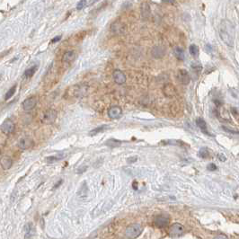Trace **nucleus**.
Instances as JSON below:
<instances>
[{
	"label": "nucleus",
	"mask_w": 239,
	"mask_h": 239,
	"mask_svg": "<svg viewBox=\"0 0 239 239\" xmlns=\"http://www.w3.org/2000/svg\"><path fill=\"white\" fill-rule=\"evenodd\" d=\"M219 36L222 42L228 47L234 46L235 29L228 20H223L219 26Z\"/></svg>",
	"instance_id": "nucleus-1"
},
{
	"label": "nucleus",
	"mask_w": 239,
	"mask_h": 239,
	"mask_svg": "<svg viewBox=\"0 0 239 239\" xmlns=\"http://www.w3.org/2000/svg\"><path fill=\"white\" fill-rule=\"evenodd\" d=\"M142 226L139 224H133L129 226L125 230V236L129 238L138 237L142 232Z\"/></svg>",
	"instance_id": "nucleus-2"
},
{
	"label": "nucleus",
	"mask_w": 239,
	"mask_h": 239,
	"mask_svg": "<svg viewBox=\"0 0 239 239\" xmlns=\"http://www.w3.org/2000/svg\"><path fill=\"white\" fill-rule=\"evenodd\" d=\"M127 27L126 25L120 21H116L114 23L112 24L111 25V31L112 33L116 34V35H121V34H124L126 32Z\"/></svg>",
	"instance_id": "nucleus-3"
},
{
	"label": "nucleus",
	"mask_w": 239,
	"mask_h": 239,
	"mask_svg": "<svg viewBox=\"0 0 239 239\" xmlns=\"http://www.w3.org/2000/svg\"><path fill=\"white\" fill-rule=\"evenodd\" d=\"M184 232V228L180 223H174L170 228L169 234L172 237H178L181 236Z\"/></svg>",
	"instance_id": "nucleus-4"
},
{
	"label": "nucleus",
	"mask_w": 239,
	"mask_h": 239,
	"mask_svg": "<svg viewBox=\"0 0 239 239\" xmlns=\"http://www.w3.org/2000/svg\"><path fill=\"white\" fill-rule=\"evenodd\" d=\"M57 118V112L53 109H50V110H47L42 117V121L44 122V123H51L55 119Z\"/></svg>",
	"instance_id": "nucleus-5"
},
{
	"label": "nucleus",
	"mask_w": 239,
	"mask_h": 239,
	"mask_svg": "<svg viewBox=\"0 0 239 239\" xmlns=\"http://www.w3.org/2000/svg\"><path fill=\"white\" fill-rule=\"evenodd\" d=\"M1 131L4 134H11L15 131V123L11 119L5 120L1 125Z\"/></svg>",
	"instance_id": "nucleus-6"
},
{
	"label": "nucleus",
	"mask_w": 239,
	"mask_h": 239,
	"mask_svg": "<svg viewBox=\"0 0 239 239\" xmlns=\"http://www.w3.org/2000/svg\"><path fill=\"white\" fill-rule=\"evenodd\" d=\"M154 223H155L156 226L158 227V228H165V227L168 226L169 217L166 215H164V214L158 215V216L156 217Z\"/></svg>",
	"instance_id": "nucleus-7"
},
{
	"label": "nucleus",
	"mask_w": 239,
	"mask_h": 239,
	"mask_svg": "<svg viewBox=\"0 0 239 239\" xmlns=\"http://www.w3.org/2000/svg\"><path fill=\"white\" fill-rule=\"evenodd\" d=\"M112 77L116 84L122 85L126 82V76L125 74L120 69H115L112 73Z\"/></svg>",
	"instance_id": "nucleus-8"
},
{
	"label": "nucleus",
	"mask_w": 239,
	"mask_h": 239,
	"mask_svg": "<svg viewBox=\"0 0 239 239\" xmlns=\"http://www.w3.org/2000/svg\"><path fill=\"white\" fill-rule=\"evenodd\" d=\"M177 78L182 85H188L191 81V77L187 70L185 69H180L177 74Z\"/></svg>",
	"instance_id": "nucleus-9"
},
{
	"label": "nucleus",
	"mask_w": 239,
	"mask_h": 239,
	"mask_svg": "<svg viewBox=\"0 0 239 239\" xmlns=\"http://www.w3.org/2000/svg\"><path fill=\"white\" fill-rule=\"evenodd\" d=\"M36 104H37L36 98L34 97V96H32V97H29V98L25 99L23 102L22 106H23V109H24V111H31V110H32V109L36 106Z\"/></svg>",
	"instance_id": "nucleus-10"
},
{
	"label": "nucleus",
	"mask_w": 239,
	"mask_h": 239,
	"mask_svg": "<svg viewBox=\"0 0 239 239\" xmlns=\"http://www.w3.org/2000/svg\"><path fill=\"white\" fill-rule=\"evenodd\" d=\"M33 145V141L29 139V138H21L19 139L18 142H17V146L19 148H21L23 150H26V149H29L30 147H32Z\"/></svg>",
	"instance_id": "nucleus-11"
},
{
	"label": "nucleus",
	"mask_w": 239,
	"mask_h": 239,
	"mask_svg": "<svg viewBox=\"0 0 239 239\" xmlns=\"http://www.w3.org/2000/svg\"><path fill=\"white\" fill-rule=\"evenodd\" d=\"M122 114V110L120 106H112L108 110V116L111 119H119Z\"/></svg>",
	"instance_id": "nucleus-12"
},
{
	"label": "nucleus",
	"mask_w": 239,
	"mask_h": 239,
	"mask_svg": "<svg viewBox=\"0 0 239 239\" xmlns=\"http://www.w3.org/2000/svg\"><path fill=\"white\" fill-rule=\"evenodd\" d=\"M166 49L163 46H155L152 49V56L155 59H161L165 56Z\"/></svg>",
	"instance_id": "nucleus-13"
},
{
	"label": "nucleus",
	"mask_w": 239,
	"mask_h": 239,
	"mask_svg": "<svg viewBox=\"0 0 239 239\" xmlns=\"http://www.w3.org/2000/svg\"><path fill=\"white\" fill-rule=\"evenodd\" d=\"M141 15L145 20H147L151 17V9L147 3H142L141 4Z\"/></svg>",
	"instance_id": "nucleus-14"
},
{
	"label": "nucleus",
	"mask_w": 239,
	"mask_h": 239,
	"mask_svg": "<svg viewBox=\"0 0 239 239\" xmlns=\"http://www.w3.org/2000/svg\"><path fill=\"white\" fill-rule=\"evenodd\" d=\"M196 124L197 126L200 128L201 131L204 133V134H207V135H210L208 131V127H207V123L206 121H205L202 118H198L196 120Z\"/></svg>",
	"instance_id": "nucleus-15"
},
{
	"label": "nucleus",
	"mask_w": 239,
	"mask_h": 239,
	"mask_svg": "<svg viewBox=\"0 0 239 239\" xmlns=\"http://www.w3.org/2000/svg\"><path fill=\"white\" fill-rule=\"evenodd\" d=\"M34 232H35V229L33 228L32 223H27L24 227V238H30L33 236Z\"/></svg>",
	"instance_id": "nucleus-16"
},
{
	"label": "nucleus",
	"mask_w": 239,
	"mask_h": 239,
	"mask_svg": "<svg viewBox=\"0 0 239 239\" xmlns=\"http://www.w3.org/2000/svg\"><path fill=\"white\" fill-rule=\"evenodd\" d=\"M75 59H76V52L74 50H68L64 53L62 60L66 63H69L71 61H73Z\"/></svg>",
	"instance_id": "nucleus-17"
},
{
	"label": "nucleus",
	"mask_w": 239,
	"mask_h": 239,
	"mask_svg": "<svg viewBox=\"0 0 239 239\" xmlns=\"http://www.w3.org/2000/svg\"><path fill=\"white\" fill-rule=\"evenodd\" d=\"M66 156H67V154H58L55 156H50L46 158V162L52 164V163H55V162H58L61 159H63L64 158H66Z\"/></svg>",
	"instance_id": "nucleus-18"
},
{
	"label": "nucleus",
	"mask_w": 239,
	"mask_h": 239,
	"mask_svg": "<svg viewBox=\"0 0 239 239\" xmlns=\"http://www.w3.org/2000/svg\"><path fill=\"white\" fill-rule=\"evenodd\" d=\"M164 94H165L166 96L168 97H172L175 94V87L173 85H166L165 87H164Z\"/></svg>",
	"instance_id": "nucleus-19"
},
{
	"label": "nucleus",
	"mask_w": 239,
	"mask_h": 239,
	"mask_svg": "<svg viewBox=\"0 0 239 239\" xmlns=\"http://www.w3.org/2000/svg\"><path fill=\"white\" fill-rule=\"evenodd\" d=\"M1 166L5 170H8L13 166V160L9 156H4L1 159Z\"/></svg>",
	"instance_id": "nucleus-20"
},
{
	"label": "nucleus",
	"mask_w": 239,
	"mask_h": 239,
	"mask_svg": "<svg viewBox=\"0 0 239 239\" xmlns=\"http://www.w3.org/2000/svg\"><path fill=\"white\" fill-rule=\"evenodd\" d=\"M88 194V186H87V183L86 182H84L83 183L81 184V186L77 192V195L80 198H86Z\"/></svg>",
	"instance_id": "nucleus-21"
},
{
	"label": "nucleus",
	"mask_w": 239,
	"mask_h": 239,
	"mask_svg": "<svg viewBox=\"0 0 239 239\" xmlns=\"http://www.w3.org/2000/svg\"><path fill=\"white\" fill-rule=\"evenodd\" d=\"M174 54L176 57L177 59L179 60H184V58H185V55H184V50L180 47H175L174 49Z\"/></svg>",
	"instance_id": "nucleus-22"
},
{
	"label": "nucleus",
	"mask_w": 239,
	"mask_h": 239,
	"mask_svg": "<svg viewBox=\"0 0 239 239\" xmlns=\"http://www.w3.org/2000/svg\"><path fill=\"white\" fill-rule=\"evenodd\" d=\"M38 70V66H32V67H29V68H27V69L24 71V77H26V78H30V77H32V76L34 74H35V72Z\"/></svg>",
	"instance_id": "nucleus-23"
},
{
	"label": "nucleus",
	"mask_w": 239,
	"mask_h": 239,
	"mask_svg": "<svg viewBox=\"0 0 239 239\" xmlns=\"http://www.w3.org/2000/svg\"><path fill=\"white\" fill-rule=\"evenodd\" d=\"M198 156H199L201 158H203V159L209 158V156H210L209 150L207 147H201V148L200 149V151H199V154H198Z\"/></svg>",
	"instance_id": "nucleus-24"
},
{
	"label": "nucleus",
	"mask_w": 239,
	"mask_h": 239,
	"mask_svg": "<svg viewBox=\"0 0 239 239\" xmlns=\"http://www.w3.org/2000/svg\"><path fill=\"white\" fill-rule=\"evenodd\" d=\"M189 51H190L191 55H192L193 57H197L198 55H199V48H198V46L195 45V44H192L190 46Z\"/></svg>",
	"instance_id": "nucleus-25"
},
{
	"label": "nucleus",
	"mask_w": 239,
	"mask_h": 239,
	"mask_svg": "<svg viewBox=\"0 0 239 239\" xmlns=\"http://www.w3.org/2000/svg\"><path fill=\"white\" fill-rule=\"evenodd\" d=\"M121 144V141H119V140H117V139H109V140L106 142V145L109 146V147H119Z\"/></svg>",
	"instance_id": "nucleus-26"
},
{
	"label": "nucleus",
	"mask_w": 239,
	"mask_h": 239,
	"mask_svg": "<svg viewBox=\"0 0 239 239\" xmlns=\"http://www.w3.org/2000/svg\"><path fill=\"white\" fill-rule=\"evenodd\" d=\"M108 127L106 126V125H102V126H100V127H97V128H95L94 129H93V131H90V135L91 136H93V135H96V134H98V133H100V132H102L104 131V129H106Z\"/></svg>",
	"instance_id": "nucleus-27"
},
{
	"label": "nucleus",
	"mask_w": 239,
	"mask_h": 239,
	"mask_svg": "<svg viewBox=\"0 0 239 239\" xmlns=\"http://www.w3.org/2000/svg\"><path fill=\"white\" fill-rule=\"evenodd\" d=\"M15 90H16V85H15L13 86H12L10 89L6 92V94H5V100H8V99H10L13 94H15Z\"/></svg>",
	"instance_id": "nucleus-28"
},
{
	"label": "nucleus",
	"mask_w": 239,
	"mask_h": 239,
	"mask_svg": "<svg viewBox=\"0 0 239 239\" xmlns=\"http://www.w3.org/2000/svg\"><path fill=\"white\" fill-rule=\"evenodd\" d=\"M86 5V0H80V1L77 3V10H81V9H83L85 6Z\"/></svg>",
	"instance_id": "nucleus-29"
},
{
	"label": "nucleus",
	"mask_w": 239,
	"mask_h": 239,
	"mask_svg": "<svg viewBox=\"0 0 239 239\" xmlns=\"http://www.w3.org/2000/svg\"><path fill=\"white\" fill-rule=\"evenodd\" d=\"M231 112H232V114L234 115V117L237 120V121L239 122V111L237 110L236 108L233 107V108H231Z\"/></svg>",
	"instance_id": "nucleus-30"
},
{
	"label": "nucleus",
	"mask_w": 239,
	"mask_h": 239,
	"mask_svg": "<svg viewBox=\"0 0 239 239\" xmlns=\"http://www.w3.org/2000/svg\"><path fill=\"white\" fill-rule=\"evenodd\" d=\"M164 144H171V145H182L183 143L182 141H177V140H169V141H164L162 142Z\"/></svg>",
	"instance_id": "nucleus-31"
},
{
	"label": "nucleus",
	"mask_w": 239,
	"mask_h": 239,
	"mask_svg": "<svg viewBox=\"0 0 239 239\" xmlns=\"http://www.w3.org/2000/svg\"><path fill=\"white\" fill-rule=\"evenodd\" d=\"M222 129H224L225 131H227L228 133H231V134H239V131H235V129H230L227 127H225V126H222Z\"/></svg>",
	"instance_id": "nucleus-32"
},
{
	"label": "nucleus",
	"mask_w": 239,
	"mask_h": 239,
	"mask_svg": "<svg viewBox=\"0 0 239 239\" xmlns=\"http://www.w3.org/2000/svg\"><path fill=\"white\" fill-rule=\"evenodd\" d=\"M86 169H87V166H80V167L77 170V173L79 174H83L84 172H86Z\"/></svg>",
	"instance_id": "nucleus-33"
},
{
	"label": "nucleus",
	"mask_w": 239,
	"mask_h": 239,
	"mask_svg": "<svg viewBox=\"0 0 239 239\" xmlns=\"http://www.w3.org/2000/svg\"><path fill=\"white\" fill-rule=\"evenodd\" d=\"M207 168H208V170H209V171H216L217 167V166L215 165V164L211 163V164H209V165L208 166Z\"/></svg>",
	"instance_id": "nucleus-34"
},
{
	"label": "nucleus",
	"mask_w": 239,
	"mask_h": 239,
	"mask_svg": "<svg viewBox=\"0 0 239 239\" xmlns=\"http://www.w3.org/2000/svg\"><path fill=\"white\" fill-rule=\"evenodd\" d=\"M192 67H193V69L194 71H196V72H198V73H199V72L201 70V66H200V65H193Z\"/></svg>",
	"instance_id": "nucleus-35"
},
{
	"label": "nucleus",
	"mask_w": 239,
	"mask_h": 239,
	"mask_svg": "<svg viewBox=\"0 0 239 239\" xmlns=\"http://www.w3.org/2000/svg\"><path fill=\"white\" fill-rule=\"evenodd\" d=\"M137 160H138V158H137V156H132V158H129L127 159L128 163H129V164H131V163H135Z\"/></svg>",
	"instance_id": "nucleus-36"
},
{
	"label": "nucleus",
	"mask_w": 239,
	"mask_h": 239,
	"mask_svg": "<svg viewBox=\"0 0 239 239\" xmlns=\"http://www.w3.org/2000/svg\"><path fill=\"white\" fill-rule=\"evenodd\" d=\"M60 39H61V35H59V36H56V37H54L52 40H51V43H56V42H59L60 40Z\"/></svg>",
	"instance_id": "nucleus-37"
},
{
	"label": "nucleus",
	"mask_w": 239,
	"mask_h": 239,
	"mask_svg": "<svg viewBox=\"0 0 239 239\" xmlns=\"http://www.w3.org/2000/svg\"><path fill=\"white\" fill-rule=\"evenodd\" d=\"M62 182H63V180H59V181L58 182V183H56L55 185L53 186V188H52V189H53V190H55L56 188H59V187L61 185V184H62Z\"/></svg>",
	"instance_id": "nucleus-38"
},
{
	"label": "nucleus",
	"mask_w": 239,
	"mask_h": 239,
	"mask_svg": "<svg viewBox=\"0 0 239 239\" xmlns=\"http://www.w3.org/2000/svg\"><path fill=\"white\" fill-rule=\"evenodd\" d=\"M218 158H219V160H220L221 162H225V161L227 160L226 156H224L222 154H219V155H218Z\"/></svg>",
	"instance_id": "nucleus-39"
},
{
	"label": "nucleus",
	"mask_w": 239,
	"mask_h": 239,
	"mask_svg": "<svg viewBox=\"0 0 239 239\" xmlns=\"http://www.w3.org/2000/svg\"><path fill=\"white\" fill-rule=\"evenodd\" d=\"M165 3H168V4H173L174 3V0H163Z\"/></svg>",
	"instance_id": "nucleus-40"
},
{
	"label": "nucleus",
	"mask_w": 239,
	"mask_h": 239,
	"mask_svg": "<svg viewBox=\"0 0 239 239\" xmlns=\"http://www.w3.org/2000/svg\"><path fill=\"white\" fill-rule=\"evenodd\" d=\"M216 237H222V238H227V236H216Z\"/></svg>",
	"instance_id": "nucleus-41"
}]
</instances>
